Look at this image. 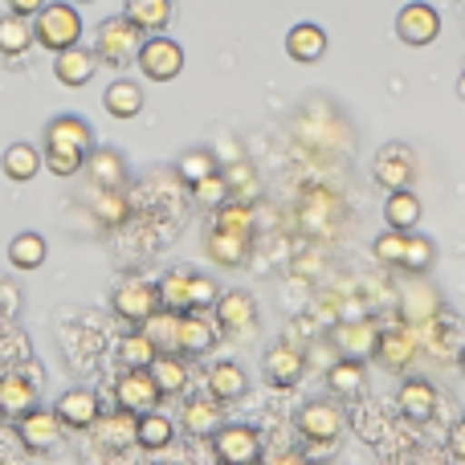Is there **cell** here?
Wrapping results in <instances>:
<instances>
[{
    "instance_id": "1",
    "label": "cell",
    "mask_w": 465,
    "mask_h": 465,
    "mask_svg": "<svg viewBox=\"0 0 465 465\" xmlns=\"http://www.w3.org/2000/svg\"><path fill=\"white\" fill-rule=\"evenodd\" d=\"M217 282L204 278V273H193V270H172L168 278L160 282V302L163 311H209L213 302H217Z\"/></svg>"
},
{
    "instance_id": "2",
    "label": "cell",
    "mask_w": 465,
    "mask_h": 465,
    "mask_svg": "<svg viewBox=\"0 0 465 465\" xmlns=\"http://www.w3.org/2000/svg\"><path fill=\"white\" fill-rule=\"evenodd\" d=\"M139 45H143V29H139L131 16H111V21H103L94 33V57H103L106 65L135 62Z\"/></svg>"
},
{
    "instance_id": "3",
    "label": "cell",
    "mask_w": 465,
    "mask_h": 465,
    "mask_svg": "<svg viewBox=\"0 0 465 465\" xmlns=\"http://www.w3.org/2000/svg\"><path fill=\"white\" fill-rule=\"evenodd\" d=\"M33 37L49 49V54H62V49L78 45L82 37V16L78 8L70 5H45L37 13V25H33Z\"/></svg>"
},
{
    "instance_id": "4",
    "label": "cell",
    "mask_w": 465,
    "mask_h": 465,
    "mask_svg": "<svg viewBox=\"0 0 465 465\" xmlns=\"http://www.w3.org/2000/svg\"><path fill=\"white\" fill-rule=\"evenodd\" d=\"M114 401H119V409L143 417V412L160 409L163 392H160V384H155L152 368H123L119 384H114Z\"/></svg>"
},
{
    "instance_id": "5",
    "label": "cell",
    "mask_w": 465,
    "mask_h": 465,
    "mask_svg": "<svg viewBox=\"0 0 465 465\" xmlns=\"http://www.w3.org/2000/svg\"><path fill=\"white\" fill-rule=\"evenodd\" d=\"M41 152H65V155H90L94 152V131L78 114H57L45 123V147Z\"/></svg>"
},
{
    "instance_id": "6",
    "label": "cell",
    "mask_w": 465,
    "mask_h": 465,
    "mask_svg": "<svg viewBox=\"0 0 465 465\" xmlns=\"http://www.w3.org/2000/svg\"><path fill=\"white\" fill-rule=\"evenodd\" d=\"M62 417H57L54 409H29L21 420H16V437H21V445L29 453H49L62 445Z\"/></svg>"
},
{
    "instance_id": "7",
    "label": "cell",
    "mask_w": 465,
    "mask_h": 465,
    "mask_svg": "<svg viewBox=\"0 0 465 465\" xmlns=\"http://www.w3.org/2000/svg\"><path fill=\"white\" fill-rule=\"evenodd\" d=\"M94 445H98V453H127L131 445H139V417L135 412H127V409H119V412H98V420L94 425Z\"/></svg>"
},
{
    "instance_id": "8",
    "label": "cell",
    "mask_w": 465,
    "mask_h": 465,
    "mask_svg": "<svg viewBox=\"0 0 465 465\" xmlns=\"http://www.w3.org/2000/svg\"><path fill=\"white\" fill-rule=\"evenodd\" d=\"M371 176L384 193H396V188H409L412 176H417V160H412L409 143H388L376 152V163H371Z\"/></svg>"
},
{
    "instance_id": "9",
    "label": "cell",
    "mask_w": 465,
    "mask_h": 465,
    "mask_svg": "<svg viewBox=\"0 0 465 465\" xmlns=\"http://www.w3.org/2000/svg\"><path fill=\"white\" fill-rule=\"evenodd\" d=\"M213 453H217V461L229 465H253L262 461V437L249 425H221L213 433Z\"/></svg>"
},
{
    "instance_id": "10",
    "label": "cell",
    "mask_w": 465,
    "mask_h": 465,
    "mask_svg": "<svg viewBox=\"0 0 465 465\" xmlns=\"http://www.w3.org/2000/svg\"><path fill=\"white\" fill-rule=\"evenodd\" d=\"M139 70H143V78L152 82H172L180 70H184V49L176 45V41L168 37H152L139 45Z\"/></svg>"
},
{
    "instance_id": "11",
    "label": "cell",
    "mask_w": 465,
    "mask_h": 465,
    "mask_svg": "<svg viewBox=\"0 0 465 465\" xmlns=\"http://www.w3.org/2000/svg\"><path fill=\"white\" fill-rule=\"evenodd\" d=\"M111 306H114V314H119L123 322H143V319H152L155 311H160V286H152V282H123L119 290H114V298H111Z\"/></svg>"
},
{
    "instance_id": "12",
    "label": "cell",
    "mask_w": 465,
    "mask_h": 465,
    "mask_svg": "<svg viewBox=\"0 0 465 465\" xmlns=\"http://www.w3.org/2000/svg\"><path fill=\"white\" fill-rule=\"evenodd\" d=\"M217 347V319L209 311H184L176 327V351L180 355H209Z\"/></svg>"
},
{
    "instance_id": "13",
    "label": "cell",
    "mask_w": 465,
    "mask_h": 465,
    "mask_svg": "<svg viewBox=\"0 0 465 465\" xmlns=\"http://www.w3.org/2000/svg\"><path fill=\"white\" fill-rule=\"evenodd\" d=\"M396 33H401L404 45H429V41H437V33H441V16H437L433 5L412 0V5H404L401 16H396Z\"/></svg>"
},
{
    "instance_id": "14",
    "label": "cell",
    "mask_w": 465,
    "mask_h": 465,
    "mask_svg": "<svg viewBox=\"0 0 465 465\" xmlns=\"http://www.w3.org/2000/svg\"><path fill=\"white\" fill-rule=\"evenodd\" d=\"M213 314H217V327L229 331V335H245V331L257 327V302L245 294V290L217 294V302H213Z\"/></svg>"
},
{
    "instance_id": "15",
    "label": "cell",
    "mask_w": 465,
    "mask_h": 465,
    "mask_svg": "<svg viewBox=\"0 0 465 465\" xmlns=\"http://www.w3.org/2000/svg\"><path fill=\"white\" fill-rule=\"evenodd\" d=\"M339 429H343V417H339V409L331 401H311L298 412V433L314 445H331L339 437Z\"/></svg>"
},
{
    "instance_id": "16",
    "label": "cell",
    "mask_w": 465,
    "mask_h": 465,
    "mask_svg": "<svg viewBox=\"0 0 465 465\" xmlns=\"http://www.w3.org/2000/svg\"><path fill=\"white\" fill-rule=\"evenodd\" d=\"M396 404H401V412L409 420H433L437 404H441V392H437L433 380H404Z\"/></svg>"
},
{
    "instance_id": "17",
    "label": "cell",
    "mask_w": 465,
    "mask_h": 465,
    "mask_svg": "<svg viewBox=\"0 0 465 465\" xmlns=\"http://www.w3.org/2000/svg\"><path fill=\"white\" fill-rule=\"evenodd\" d=\"M54 412L62 417V425L65 429H90L98 420V396L90 392V388H70V392H62L57 396V404H54Z\"/></svg>"
},
{
    "instance_id": "18",
    "label": "cell",
    "mask_w": 465,
    "mask_h": 465,
    "mask_svg": "<svg viewBox=\"0 0 465 465\" xmlns=\"http://www.w3.org/2000/svg\"><path fill=\"white\" fill-rule=\"evenodd\" d=\"M94 65H98V57H94V49H82V45H70V49H62V54L54 57V78L62 82V86H70V90H78V86H86L90 78H94Z\"/></svg>"
},
{
    "instance_id": "19",
    "label": "cell",
    "mask_w": 465,
    "mask_h": 465,
    "mask_svg": "<svg viewBox=\"0 0 465 465\" xmlns=\"http://www.w3.org/2000/svg\"><path fill=\"white\" fill-rule=\"evenodd\" d=\"M82 172L90 176L94 188H123L127 184V160H123L114 147H98V152H90L86 163H82Z\"/></svg>"
},
{
    "instance_id": "20",
    "label": "cell",
    "mask_w": 465,
    "mask_h": 465,
    "mask_svg": "<svg viewBox=\"0 0 465 465\" xmlns=\"http://www.w3.org/2000/svg\"><path fill=\"white\" fill-rule=\"evenodd\" d=\"M29 409H37V384L29 376H0V417L21 420Z\"/></svg>"
},
{
    "instance_id": "21",
    "label": "cell",
    "mask_w": 465,
    "mask_h": 465,
    "mask_svg": "<svg viewBox=\"0 0 465 465\" xmlns=\"http://www.w3.org/2000/svg\"><path fill=\"white\" fill-rule=\"evenodd\" d=\"M262 376L270 380L273 388H290V384H298V376H302V355H298L294 347H286V343L270 347V351L262 355Z\"/></svg>"
},
{
    "instance_id": "22",
    "label": "cell",
    "mask_w": 465,
    "mask_h": 465,
    "mask_svg": "<svg viewBox=\"0 0 465 465\" xmlns=\"http://www.w3.org/2000/svg\"><path fill=\"white\" fill-rule=\"evenodd\" d=\"M286 54H290V62H302V65L319 62V57L327 54V33H322V25H311V21L294 25V29L286 33Z\"/></svg>"
},
{
    "instance_id": "23",
    "label": "cell",
    "mask_w": 465,
    "mask_h": 465,
    "mask_svg": "<svg viewBox=\"0 0 465 465\" xmlns=\"http://www.w3.org/2000/svg\"><path fill=\"white\" fill-rule=\"evenodd\" d=\"M180 425H184L188 437H213L221 425H225V412H221V401L213 396V401H188L184 412H180Z\"/></svg>"
},
{
    "instance_id": "24",
    "label": "cell",
    "mask_w": 465,
    "mask_h": 465,
    "mask_svg": "<svg viewBox=\"0 0 465 465\" xmlns=\"http://www.w3.org/2000/svg\"><path fill=\"white\" fill-rule=\"evenodd\" d=\"M209 257L217 265H225V270H237V265H245V257H249V232H237V229L217 225V229L209 232Z\"/></svg>"
},
{
    "instance_id": "25",
    "label": "cell",
    "mask_w": 465,
    "mask_h": 465,
    "mask_svg": "<svg viewBox=\"0 0 465 465\" xmlns=\"http://www.w3.org/2000/svg\"><path fill=\"white\" fill-rule=\"evenodd\" d=\"M371 355H376L388 371H404L412 360H417V343H412L409 331H384V335L376 339V351Z\"/></svg>"
},
{
    "instance_id": "26",
    "label": "cell",
    "mask_w": 465,
    "mask_h": 465,
    "mask_svg": "<svg viewBox=\"0 0 465 465\" xmlns=\"http://www.w3.org/2000/svg\"><path fill=\"white\" fill-rule=\"evenodd\" d=\"M384 221L388 229H401V232H412L420 221V201L412 196V188H396V193H388L384 201Z\"/></svg>"
},
{
    "instance_id": "27",
    "label": "cell",
    "mask_w": 465,
    "mask_h": 465,
    "mask_svg": "<svg viewBox=\"0 0 465 465\" xmlns=\"http://www.w3.org/2000/svg\"><path fill=\"white\" fill-rule=\"evenodd\" d=\"M245 388H249L245 371H241V368H237V363H232V360L217 363V368L209 371V396H217L221 404H232V401H241V396H245Z\"/></svg>"
},
{
    "instance_id": "28",
    "label": "cell",
    "mask_w": 465,
    "mask_h": 465,
    "mask_svg": "<svg viewBox=\"0 0 465 465\" xmlns=\"http://www.w3.org/2000/svg\"><path fill=\"white\" fill-rule=\"evenodd\" d=\"M103 103H106V111H111L114 119H135V114L143 111V86L119 78V82H111V86H106Z\"/></svg>"
},
{
    "instance_id": "29",
    "label": "cell",
    "mask_w": 465,
    "mask_h": 465,
    "mask_svg": "<svg viewBox=\"0 0 465 465\" xmlns=\"http://www.w3.org/2000/svg\"><path fill=\"white\" fill-rule=\"evenodd\" d=\"M172 437H176V425H172L163 412H143L139 417V450H147V453H160V450H168L172 445Z\"/></svg>"
},
{
    "instance_id": "30",
    "label": "cell",
    "mask_w": 465,
    "mask_h": 465,
    "mask_svg": "<svg viewBox=\"0 0 465 465\" xmlns=\"http://www.w3.org/2000/svg\"><path fill=\"white\" fill-rule=\"evenodd\" d=\"M152 376H155V384H160V392L163 396H180L188 388V368L176 360V351H160L152 360Z\"/></svg>"
},
{
    "instance_id": "31",
    "label": "cell",
    "mask_w": 465,
    "mask_h": 465,
    "mask_svg": "<svg viewBox=\"0 0 465 465\" xmlns=\"http://www.w3.org/2000/svg\"><path fill=\"white\" fill-rule=\"evenodd\" d=\"M327 384L335 396H360L363 384H368V371H363V363L355 360V355H347V360H339L335 368L327 371Z\"/></svg>"
},
{
    "instance_id": "32",
    "label": "cell",
    "mask_w": 465,
    "mask_h": 465,
    "mask_svg": "<svg viewBox=\"0 0 465 465\" xmlns=\"http://www.w3.org/2000/svg\"><path fill=\"white\" fill-rule=\"evenodd\" d=\"M0 168H5L8 180H16V184H25V180H33L41 172V152L29 143H13L5 152V160H0Z\"/></svg>"
},
{
    "instance_id": "33",
    "label": "cell",
    "mask_w": 465,
    "mask_h": 465,
    "mask_svg": "<svg viewBox=\"0 0 465 465\" xmlns=\"http://www.w3.org/2000/svg\"><path fill=\"white\" fill-rule=\"evenodd\" d=\"M176 327H180V314L176 311H163V306L152 314V319L139 322V331H143V335L155 343V351H176Z\"/></svg>"
},
{
    "instance_id": "34",
    "label": "cell",
    "mask_w": 465,
    "mask_h": 465,
    "mask_svg": "<svg viewBox=\"0 0 465 465\" xmlns=\"http://www.w3.org/2000/svg\"><path fill=\"white\" fill-rule=\"evenodd\" d=\"M335 347L339 351H347V355H355V360H360V355H371L376 351V331L368 327V322H343V327H335Z\"/></svg>"
},
{
    "instance_id": "35",
    "label": "cell",
    "mask_w": 465,
    "mask_h": 465,
    "mask_svg": "<svg viewBox=\"0 0 465 465\" xmlns=\"http://www.w3.org/2000/svg\"><path fill=\"white\" fill-rule=\"evenodd\" d=\"M29 45H33V25L25 21L21 13H8L5 21H0V54L16 57V54H25Z\"/></svg>"
},
{
    "instance_id": "36",
    "label": "cell",
    "mask_w": 465,
    "mask_h": 465,
    "mask_svg": "<svg viewBox=\"0 0 465 465\" xmlns=\"http://www.w3.org/2000/svg\"><path fill=\"white\" fill-rule=\"evenodd\" d=\"M8 262L16 270H37L45 262V237L41 232H16L13 245H8Z\"/></svg>"
},
{
    "instance_id": "37",
    "label": "cell",
    "mask_w": 465,
    "mask_h": 465,
    "mask_svg": "<svg viewBox=\"0 0 465 465\" xmlns=\"http://www.w3.org/2000/svg\"><path fill=\"white\" fill-rule=\"evenodd\" d=\"M139 29H163L172 21V0H127V13Z\"/></svg>"
},
{
    "instance_id": "38",
    "label": "cell",
    "mask_w": 465,
    "mask_h": 465,
    "mask_svg": "<svg viewBox=\"0 0 465 465\" xmlns=\"http://www.w3.org/2000/svg\"><path fill=\"white\" fill-rule=\"evenodd\" d=\"M155 343L143 335V331H135V335H127L119 343V360H123V368H152V360H155Z\"/></svg>"
},
{
    "instance_id": "39",
    "label": "cell",
    "mask_w": 465,
    "mask_h": 465,
    "mask_svg": "<svg viewBox=\"0 0 465 465\" xmlns=\"http://www.w3.org/2000/svg\"><path fill=\"white\" fill-rule=\"evenodd\" d=\"M437 249L429 237H417V232H409V245H404V257H401V270L404 273H429V265H433Z\"/></svg>"
},
{
    "instance_id": "40",
    "label": "cell",
    "mask_w": 465,
    "mask_h": 465,
    "mask_svg": "<svg viewBox=\"0 0 465 465\" xmlns=\"http://www.w3.org/2000/svg\"><path fill=\"white\" fill-rule=\"evenodd\" d=\"M176 172H180V180H184V184L193 188L196 180H204V176H213V172H217V160H213V152L196 147V152H184V155H180Z\"/></svg>"
},
{
    "instance_id": "41",
    "label": "cell",
    "mask_w": 465,
    "mask_h": 465,
    "mask_svg": "<svg viewBox=\"0 0 465 465\" xmlns=\"http://www.w3.org/2000/svg\"><path fill=\"white\" fill-rule=\"evenodd\" d=\"M193 201L201 204V209H221V204L229 201V180L221 176V172L196 180V184H193Z\"/></svg>"
},
{
    "instance_id": "42",
    "label": "cell",
    "mask_w": 465,
    "mask_h": 465,
    "mask_svg": "<svg viewBox=\"0 0 465 465\" xmlns=\"http://www.w3.org/2000/svg\"><path fill=\"white\" fill-rule=\"evenodd\" d=\"M123 188H98V201H94V213L103 225H123L127 221V201H123Z\"/></svg>"
},
{
    "instance_id": "43",
    "label": "cell",
    "mask_w": 465,
    "mask_h": 465,
    "mask_svg": "<svg viewBox=\"0 0 465 465\" xmlns=\"http://www.w3.org/2000/svg\"><path fill=\"white\" fill-rule=\"evenodd\" d=\"M404 245H409V232H401V229H388V232H380V237L371 241V249H376L380 262H384V265H396V270H401Z\"/></svg>"
},
{
    "instance_id": "44",
    "label": "cell",
    "mask_w": 465,
    "mask_h": 465,
    "mask_svg": "<svg viewBox=\"0 0 465 465\" xmlns=\"http://www.w3.org/2000/svg\"><path fill=\"white\" fill-rule=\"evenodd\" d=\"M82 163H86V155H65V152H41V168H49L54 176H78Z\"/></svg>"
},
{
    "instance_id": "45",
    "label": "cell",
    "mask_w": 465,
    "mask_h": 465,
    "mask_svg": "<svg viewBox=\"0 0 465 465\" xmlns=\"http://www.w3.org/2000/svg\"><path fill=\"white\" fill-rule=\"evenodd\" d=\"M221 217H217V225H225V229H237V232H249V229H253V217H249V209H245V204H221Z\"/></svg>"
},
{
    "instance_id": "46",
    "label": "cell",
    "mask_w": 465,
    "mask_h": 465,
    "mask_svg": "<svg viewBox=\"0 0 465 465\" xmlns=\"http://www.w3.org/2000/svg\"><path fill=\"white\" fill-rule=\"evenodd\" d=\"M450 450L458 461H465V420H458V425L450 429Z\"/></svg>"
},
{
    "instance_id": "47",
    "label": "cell",
    "mask_w": 465,
    "mask_h": 465,
    "mask_svg": "<svg viewBox=\"0 0 465 465\" xmlns=\"http://www.w3.org/2000/svg\"><path fill=\"white\" fill-rule=\"evenodd\" d=\"M8 8L21 13V16H37L41 8H45V0H8Z\"/></svg>"
},
{
    "instance_id": "48",
    "label": "cell",
    "mask_w": 465,
    "mask_h": 465,
    "mask_svg": "<svg viewBox=\"0 0 465 465\" xmlns=\"http://www.w3.org/2000/svg\"><path fill=\"white\" fill-rule=\"evenodd\" d=\"M458 94L465 98V70H461V78H458Z\"/></svg>"
},
{
    "instance_id": "49",
    "label": "cell",
    "mask_w": 465,
    "mask_h": 465,
    "mask_svg": "<svg viewBox=\"0 0 465 465\" xmlns=\"http://www.w3.org/2000/svg\"><path fill=\"white\" fill-rule=\"evenodd\" d=\"M461 371H465V347H461Z\"/></svg>"
},
{
    "instance_id": "50",
    "label": "cell",
    "mask_w": 465,
    "mask_h": 465,
    "mask_svg": "<svg viewBox=\"0 0 465 465\" xmlns=\"http://www.w3.org/2000/svg\"><path fill=\"white\" fill-rule=\"evenodd\" d=\"M461 70H465V65H461Z\"/></svg>"
}]
</instances>
